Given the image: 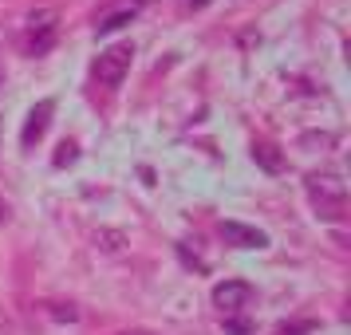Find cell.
Instances as JSON below:
<instances>
[{
  "label": "cell",
  "mask_w": 351,
  "mask_h": 335,
  "mask_svg": "<svg viewBox=\"0 0 351 335\" xmlns=\"http://www.w3.org/2000/svg\"><path fill=\"white\" fill-rule=\"evenodd\" d=\"M304 190H308L316 217H324V221H339L348 213V186L339 182V174H308Z\"/></svg>",
  "instance_id": "cell-1"
},
{
  "label": "cell",
  "mask_w": 351,
  "mask_h": 335,
  "mask_svg": "<svg viewBox=\"0 0 351 335\" xmlns=\"http://www.w3.org/2000/svg\"><path fill=\"white\" fill-rule=\"evenodd\" d=\"M130 60H134V48H130V44H114V48H107L95 60V83L99 87H119V83L127 79Z\"/></svg>",
  "instance_id": "cell-2"
},
{
  "label": "cell",
  "mask_w": 351,
  "mask_h": 335,
  "mask_svg": "<svg viewBox=\"0 0 351 335\" xmlns=\"http://www.w3.org/2000/svg\"><path fill=\"white\" fill-rule=\"evenodd\" d=\"M56 12L51 8H40V12H32L28 16V36H24V48H28V55H44V51L56 44Z\"/></svg>",
  "instance_id": "cell-3"
},
{
  "label": "cell",
  "mask_w": 351,
  "mask_h": 335,
  "mask_svg": "<svg viewBox=\"0 0 351 335\" xmlns=\"http://www.w3.org/2000/svg\"><path fill=\"white\" fill-rule=\"evenodd\" d=\"M253 284H245V280H225V284L213 288V308H221V316H237L245 312L249 303H253Z\"/></svg>",
  "instance_id": "cell-4"
},
{
  "label": "cell",
  "mask_w": 351,
  "mask_h": 335,
  "mask_svg": "<svg viewBox=\"0 0 351 335\" xmlns=\"http://www.w3.org/2000/svg\"><path fill=\"white\" fill-rule=\"evenodd\" d=\"M138 8H143V0H114V4H107V8L95 16V32L99 36L119 32L123 24H130V20L138 16Z\"/></svg>",
  "instance_id": "cell-5"
},
{
  "label": "cell",
  "mask_w": 351,
  "mask_h": 335,
  "mask_svg": "<svg viewBox=\"0 0 351 335\" xmlns=\"http://www.w3.org/2000/svg\"><path fill=\"white\" fill-rule=\"evenodd\" d=\"M51 114H56V103L51 99H40L32 111H28V119H24V130H20V146L24 150H32L44 134H48V123H51Z\"/></svg>",
  "instance_id": "cell-6"
},
{
  "label": "cell",
  "mask_w": 351,
  "mask_h": 335,
  "mask_svg": "<svg viewBox=\"0 0 351 335\" xmlns=\"http://www.w3.org/2000/svg\"><path fill=\"white\" fill-rule=\"evenodd\" d=\"M221 237L233 249H269V233H261L253 225H241V221H221Z\"/></svg>",
  "instance_id": "cell-7"
},
{
  "label": "cell",
  "mask_w": 351,
  "mask_h": 335,
  "mask_svg": "<svg viewBox=\"0 0 351 335\" xmlns=\"http://www.w3.org/2000/svg\"><path fill=\"white\" fill-rule=\"evenodd\" d=\"M253 162L265 170V174H280V170H285V158H280V150H276L272 142H256L253 146Z\"/></svg>",
  "instance_id": "cell-8"
},
{
  "label": "cell",
  "mask_w": 351,
  "mask_h": 335,
  "mask_svg": "<svg viewBox=\"0 0 351 335\" xmlns=\"http://www.w3.org/2000/svg\"><path fill=\"white\" fill-rule=\"evenodd\" d=\"M123 233H95V245L99 249H103V253H119V249H123Z\"/></svg>",
  "instance_id": "cell-9"
},
{
  "label": "cell",
  "mask_w": 351,
  "mask_h": 335,
  "mask_svg": "<svg viewBox=\"0 0 351 335\" xmlns=\"http://www.w3.org/2000/svg\"><path fill=\"white\" fill-rule=\"evenodd\" d=\"M75 158H80V146L75 142H60V150H56V166L64 170V166H71Z\"/></svg>",
  "instance_id": "cell-10"
},
{
  "label": "cell",
  "mask_w": 351,
  "mask_h": 335,
  "mask_svg": "<svg viewBox=\"0 0 351 335\" xmlns=\"http://www.w3.org/2000/svg\"><path fill=\"white\" fill-rule=\"evenodd\" d=\"M316 332V319H300V323H280L276 327V335H308Z\"/></svg>",
  "instance_id": "cell-11"
},
{
  "label": "cell",
  "mask_w": 351,
  "mask_h": 335,
  "mask_svg": "<svg viewBox=\"0 0 351 335\" xmlns=\"http://www.w3.org/2000/svg\"><path fill=\"white\" fill-rule=\"evenodd\" d=\"M225 327H229L233 335H253V323H249L245 316H225Z\"/></svg>",
  "instance_id": "cell-12"
},
{
  "label": "cell",
  "mask_w": 351,
  "mask_h": 335,
  "mask_svg": "<svg viewBox=\"0 0 351 335\" xmlns=\"http://www.w3.org/2000/svg\"><path fill=\"white\" fill-rule=\"evenodd\" d=\"M51 316H56V319H75L80 312H75L71 303H67V308H64V303H56V312H51Z\"/></svg>",
  "instance_id": "cell-13"
},
{
  "label": "cell",
  "mask_w": 351,
  "mask_h": 335,
  "mask_svg": "<svg viewBox=\"0 0 351 335\" xmlns=\"http://www.w3.org/2000/svg\"><path fill=\"white\" fill-rule=\"evenodd\" d=\"M332 146V134H319V138H316V134H304V146Z\"/></svg>",
  "instance_id": "cell-14"
},
{
  "label": "cell",
  "mask_w": 351,
  "mask_h": 335,
  "mask_svg": "<svg viewBox=\"0 0 351 335\" xmlns=\"http://www.w3.org/2000/svg\"><path fill=\"white\" fill-rule=\"evenodd\" d=\"M119 335H150V332H143V327H130V332H119Z\"/></svg>",
  "instance_id": "cell-15"
},
{
  "label": "cell",
  "mask_w": 351,
  "mask_h": 335,
  "mask_svg": "<svg viewBox=\"0 0 351 335\" xmlns=\"http://www.w3.org/2000/svg\"><path fill=\"white\" fill-rule=\"evenodd\" d=\"M4 217H8V209H4V206H0V225H4Z\"/></svg>",
  "instance_id": "cell-16"
},
{
  "label": "cell",
  "mask_w": 351,
  "mask_h": 335,
  "mask_svg": "<svg viewBox=\"0 0 351 335\" xmlns=\"http://www.w3.org/2000/svg\"><path fill=\"white\" fill-rule=\"evenodd\" d=\"M193 4H209V0H193Z\"/></svg>",
  "instance_id": "cell-17"
},
{
  "label": "cell",
  "mask_w": 351,
  "mask_h": 335,
  "mask_svg": "<svg viewBox=\"0 0 351 335\" xmlns=\"http://www.w3.org/2000/svg\"><path fill=\"white\" fill-rule=\"evenodd\" d=\"M0 87H4V71H0Z\"/></svg>",
  "instance_id": "cell-18"
}]
</instances>
